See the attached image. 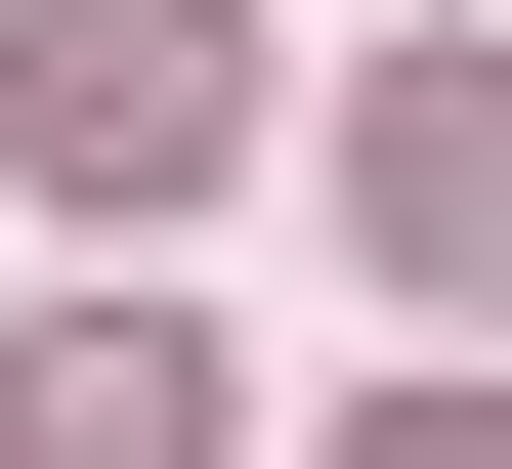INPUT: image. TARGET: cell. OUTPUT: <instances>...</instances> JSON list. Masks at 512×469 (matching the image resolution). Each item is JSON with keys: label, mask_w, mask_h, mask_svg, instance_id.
I'll use <instances>...</instances> for the list:
<instances>
[{"label": "cell", "mask_w": 512, "mask_h": 469, "mask_svg": "<svg viewBox=\"0 0 512 469\" xmlns=\"http://www.w3.org/2000/svg\"><path fill=\"white\" fill-rule=\"evenodd\" d=\"M342 214H384V256H427V299H512V86H470V43H427V86H384V128H342Z\"/></svg>", "instance_id": "3957f363"}, {"label": "cell", "mask_w": 512, "mask_h": 469, "mask_svg": "<svg viewBox=\"0 0 512 469\" xmlns=\"http://www.w3.org/2000/svg\"><path fill=\"white\" fill-rule=\"evenodd\" d=\"M0 469H214V342H171V299H128V256H86V299L0 342Z\"/></svg>", "instance_id": "7a4b0ae2"}, {"label": "cell", "mask_w": 512, "mask_h": 469, "mask_svg": "<svg viewBox=\"0 0 512 469\" xmlns=\"http://www.w3.org/2000/svg\"><path fill=\"white\" fill-rule=\"evenodd\" d=\"M0 171H43V214H214L256 171V0H0Z\"/></svg>", "instance_id": "6da1fadb"}, {"label": "cell", "mask_w": 512, "mask_h": 469, "mask_svg": "<svg viewBox=\"0 0 512 469\" xmlns=\"http://www.w3.org/2000/svg\"><path fill=\"white\" fill-rule=\"evenodd\" d=\"M342 469H512V384H384V427H342Z\"/></svg>", "instance_id": "277c9868"}]
</instances>
